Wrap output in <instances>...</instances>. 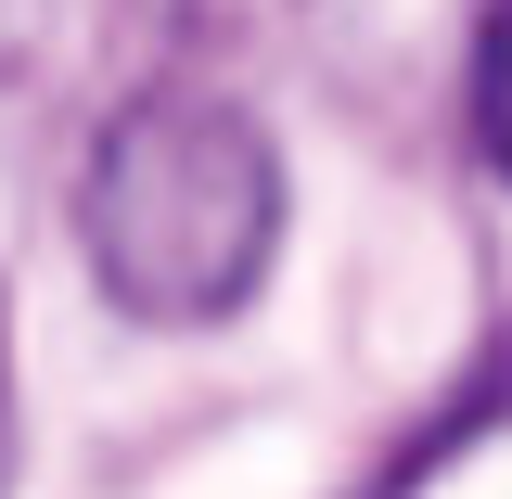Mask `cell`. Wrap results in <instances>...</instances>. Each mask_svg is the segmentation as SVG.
Returning a JSON list of instances; mask_svg holds the SVG:
<instances>
[{
    "label": "cell",
    "instance_id": "1",
    "mask_svg": "<svg viewBox=\"0 0 512 499\" xmlns=\"http://www.w3.org/2000/svg\"><path fill=\"white\" fill-rule=\"evenodd\" d=\"M77 244L103 269L128 320H205L256 308L269 256H282V154L244 103L218 90H141L103 116L90 167H77Z\"/></svg>",
    "mask_w": 512,
    "mask_h": 499
},
{
    "label": "cell",
    "instance_id": "2",
    "mask_svg": "<svg viewBox=\"0 0 512 499\" xmlns=\"http://www.w3.org/2000/svg\"><path fill=\"white\" fill-rule=\"evenodd\" d=\"M461 116H474V154L512 180V0L474 13V77H461Z\"/></svg>",
    "mask_w": 512,
    "mask_h": 499
}]
</instances>
